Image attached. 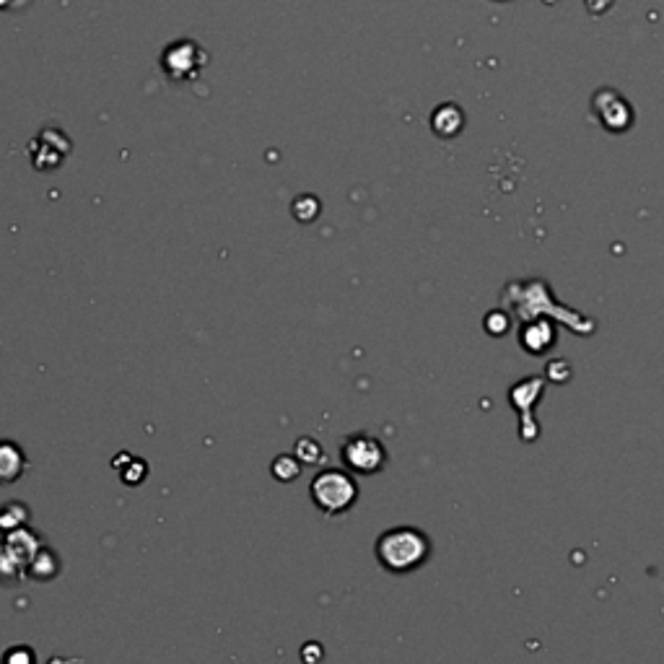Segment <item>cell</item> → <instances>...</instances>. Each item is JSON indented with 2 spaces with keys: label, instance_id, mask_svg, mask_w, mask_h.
<instances>
[{
  "label": "cell",
  "instance_id": "7a4b0ae2",
  "mask_svg": "<svg viewBox=\"0 0 664 664\" xmlns=\"http://www.w3.org/2000/svg\"><path fill=\"white\" fill-rule=\"evenodd\" d=\"M314 506L327 517H340L358 501V483L351 470H322L309 486Z\"/></svg>",
  "mask_w": 664,
  "mask_h": 664
},
{
  "label": "cell",
  "instance_id": "6da1fadb",
  "mask_svg": "<svg viewBox=\"0 0 664 664\" xmlns=\"http://www.w3.org/2000/svg\"><path fill=\"white\" fill-rule=\"evenodd\" d=\"M431 556V543L428 535L415 527H392L382 532L377 540V558L382 569L392 574H410L421 569Z\"/></svg>",
  "mask_w": 664,
  "mask_h": 664
},
{
  "label": "cell",
  "instance_id": "ba28073f",
  "mask_svg": "<svg viewBox=\"0 0 664 664\" xmlns=\"http://www.w3.org/2000/svg\"><path fill=\"white\" fill-rule=\"evenodd\" d=\"M607 99H610V91H607ZM594 109H597V117H600L602 125H605L607 130H615V133H618V130H626L628 125H631L628 120L618 117V112H626V115H631V109H628V104L623 102L620 96L615 99V107H610V104H602L600 99H597V102H594Z\"/></svg>",
  "mask_w": 664,
  "mask_h": 664
},
{
  "label": "cell",
  "instance_id": "5bb4252c",
  "mask_svg": "<svg viewBox=\"0 0 664 664\" xmlns=\"http://www.w3.org/2000/svg\"><path fill=\"white\" fill-rule=\"evenodd\" d=\"M296 457L301 465H317L320 460H325V449L307 436V439L296 441Z\"/></svg>",
  "mask_w": 664,
  "mask_h": 664
},
{
  "label": "cell",
  "instance_id": "9c48e42d",
  "mask_svg": "<svg viewBox=\"0 0 664 664\" xmlns=\"http://www.w3.org/2000/svg\"><path fill=\"white\" fill-rule=\"evenodd\" d=\"M24 576H26L24 563L13 556L11 550L6 548V543L0 545V584H3V587H13V584H19Z\"/></svg>",
  "mask_w": 664,
  "mask_h": 664
},
{
  "label": "cell",
  "instance_id": "4fadbf2b",
  "mask_svg": "<svg viewBox=\"0 0 664 664\" xmlns=\"http://www.w3.org/2000/svg\"><path fill=\"white\" fill-rule=\"evenodd\" d=\"M26 517H29L26 506H21V504L0 506V532H3V535H8V532L16 530V527H24Z\"/></svg>",
  "mask_w": 664,
  "mask_h": 664
},
{
  "label": "cell",
  "instance_id": "52a82bcc",
  "mask_svg": "<svg viewBox=\"0 0 664 664\" xmlns=\"http://www.w3.org/2000/svg\"><path fill=\"white\" fill-rule=\"evenodd\" d=\"M462 122H465V117H462L460 107H454V104H444L431 117L434 133L441 135V138H454L462 130Z\"/></svg>",
  "mask_w": 664,
  "mask_h": 664
},
{
  "label": "cell",
  "instance_id": "30bf717a",
  "mask_svg": "<svg viewBox=\"0 0 664 664\" xmlns=\"http://www.w3.org/2000/svg\"><path fill=\"white\" fill-rule=\"evenodd\" d=\"M115 462H125V467H117L125 486H141L143 480L148 478V465L133 454H117Z\"/></svg>",
  "mask_w": 664,
  "mask_h": 664
},
{
  "label": "cell",
  "instance_id": "8992f818",
  "mask_svg": "<svg viewBox=\"0 0 664 664\" xmlns=\"http://www.w3.org/2000/svg\"><path fill=\"white\" fill-rule=\"evenodd\" d=\"M6 548L26 566L34 558V553L42 548V540H37V535L26 530V527H16V530L6 535Z\"/></svg>",
  "mask_w": 664,
  "mask_h": 664
},
{
  "label": "cell",
  "instance_id": "8fae6325",
  "mask_svg": "<svg viewBox=\"0 0 664 664\" xmlns=\"http://www.w3.org/2000/svg\"><path fill=\"white\" fill-rule=\"evenodd\" d=\"M553 340H556V335H553V327H550L548 322H537V325H532V338L530 335H522V345L532 353H543L545 348L553 345Z\"/></svg>",
  "mask_w": 664,
  "mask_h": 664
},
{
  "label": "cell",
  "instance_id": "7c38bea8",
  "mask_svg": "<svg viewBox=\"0 0 664 664\" xmlns=\"http://www.w3.org/2000/svg\"><path fill=\"white\" fill-rule=\"evenodd\" d=\"M270 473L275 475V480H281V483H291V480L299 478L301 473V462L296 454H281V457H275L273 465H270Z\"/></svg>",
  "mask_w": 664,
  "mask_h": 664
},
{
  "label": "cell",
  "instance_id": "9a60e30c",
  "mask_svg": "<svg viewBox=\"0 0 664 664\" xmlns=\"http://www.w3.org/2000/svg\"><path fill=\"white\" fill-rule=\"evenodd\" d=\"M320 208V200L312 198V195H301V198L294 200V216L299 218L301 224H309V221L320 216Z\"/></svg>",
  "mask_w": 664,
  "mask_h": 664
},
{
  "label": "cell",
  "instance_id": "e0dca14e",
  "mask_svg": "<svg viewBox=\"0 0 664 664\" xmlns=\"http://www.w3.org/2000/svg\"><path fill=\"white\" fill-rule=\"evenodd\" d=\"M506 325H509V320H506L501 312H496L493 317H488V320H486V327L493 332V335H504Z\"/></svg>",
  "mask_w": 664,
  "mask_h": 664
},
{
  "label": "cell",
  "instance_id": "277c9868",
  "mask_svg": "<svg viewBox=\"0 0 664 664\" xmlns=\"http://www.w3.org/2000/svg\"><path fill=\"white\" fill-rule=\"evenodd\" d=\"M26 454L13 441H0V486H11L24 475Z\"/></svg>",
  "mask_w": 664,
  "mask_h": 664
},
{
  "label": "cell",
  "instance_id": "5b68a950",
  "mask_svg": "<svg viewBox=\"0 0 664 664\" xmlns=\"http://www.w3.org/2000/svg\"><path fill=\"white\" fill-rule=\"evenodd\" d=\"M58 574H60L58 553L50 548H45V545L34 553L32 561L26 563V576L34 581H50V579H55Z\"/></svg>",
  "mask_w": 664,
  "mask_h": 664
},
{
  "label": "cell",
  "instance_id": "3957f363",
  "mask_svg": "<svg viewBox=\"0 0 664 664\" xmlns=\"http://www.w3.org/2000/svg\"><path fill=\"white\" fill-rule=\"evenodd\" d=\"M340 460L356 475H374L387 465V447L377 436L351 434L340 444Z\"/></svg>",
  "mask_w": 664,
  "mask_h": 664
},
{
  "label": "cell",
  "instance_id": "2e32d148",
  "mask_svg": "<svg viewBox=\"0 0 664 664\" xmlns=\"http://www.w3.org/2000/svg\"><path fill=\"white\" fill-rule=\"evenodd\" d=\"M3 659H6L8 664H13V662L32 664L34 662V654H32V649H19V646H16V649H11V652L3 654Z\"/></svg>",
  "mask_w": 664,
  "mask_h": 664
}]
</instances>
